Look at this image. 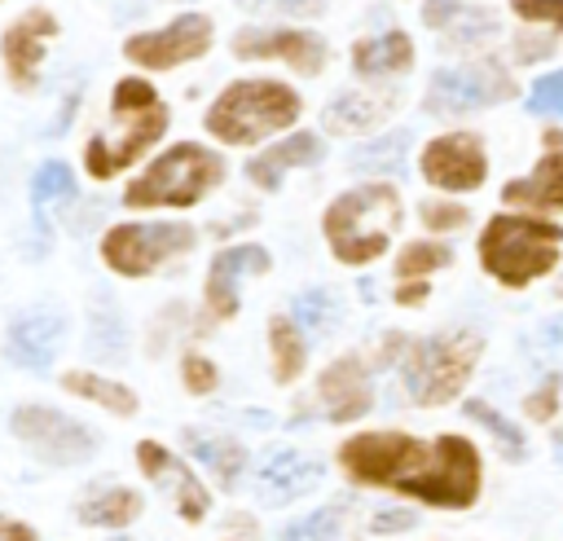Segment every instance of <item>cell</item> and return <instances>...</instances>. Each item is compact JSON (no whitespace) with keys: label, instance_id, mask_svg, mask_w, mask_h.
Returning <instances> with one entry per match:
<instances>
[{"label":"cell","instance_id":"obj_6","mask_svg":"<svg viewBox=\"0 0 563 541\" xmlns=\"http://www.w3.org/2000/svg\"><path fill=\"white\" fill-rule=\"evenodd\" d=\"M479 361V334L475 330H453V334H435L409 347L405 361V383L409 396L418 405H444L462 391V383L471 378Z\"/></svg>","mask_w":563,"mask_h":541},{"label":"cell","instance_id":"obj_17","mask_svg":"<svg viewBox=\"0 0 563 541\" xmlns=\"http://www.w3.org/2000/svg\"><path fill=\"white\" fill-rule=\"evenodd\" d=\"M53 31H57V22H53L48 13H26L22 22H13V26L4 31L0 53H4L9 79H13L18 88H31V84H35L40 57H44V40H48Z\"/></svg>","mask_w":563,"mask_h":541},{"label":"cell","instance_id":"obj_43","mask_svg":"<svg viewBox=\"0 0 563 541\" xmlns=\"http://www.w3.org/2000/svg\"><path fill=\"white\" fill-rule=\"evenodd\" d=\"M396 299H400V303H418V299H427V281H409V286H400Z\"/></svg>","mask_w":563,"mask_h":541},{"label":"cell","instance_id":"obj_13","mask_svg":"<svg viewBox=\"0 0 563 541\" xmlns=\"http://www.w3.org/2000/svg\"><path fill=\"white\" fill-rule=\"evenodd\" d=\"M136 462H141V471H145L163 493L176 497V506H180L185 519H202V515H207V488H202V484L194 479V471H189L185 462H176L163 444L141 440V444H136Z\"/></svg>","mask_w":563,"mask_h":541},{"label":"cell","instance_id":"obj_27","mask_svg":"<svg viewBox=\"0 0 563 541\" xmlns=\"http://www.w3.org/2000/svg\"><path fill=\"white\" fill-rule=\"evenodd\" d=\"M141 515V497L132 488H110V493H97L79 506V519L84 523H106V528H123Z\"/></svg>","mask_w":563,"mask_h":541},{"label":"cell","instance_id":"obj_36","mask_svg":"<svg viewBox=\"0 0 563 541\" xmlns=\"http://www.w3.org/2000/svg\"><path fill=\"white\" fill-rule=\"evenodd\" d=\"M251 13H286V18H308L321 13V0H238Z\"/></svg>","mask_w":563,"mask_h":541},{"label":"cell","instance_id":"obj_22","mask_svg":"<svg viewBox=\"0 0 563 541\" xmlns=\"http://www.w3.org/2000/svg\"><path fill=\"white\" fill-rule=\"evenodd\" d=\"M317 158H321V141H317L312 132H295V136H286L282 145H273L268 154L251 158V163H246V176H251L255 185H264V189H277V185H282V167L317 163Z\"/></svg>","mask_w":563,"mask_h":541},{"label":"cell","instance_id":"obj_40","mask_svg":"<svg viewBox=\"0 0 563 541\" xmlns=\"http://www.w3.org/2000/svg\"><path fill=\"white\" fill-rule=\"evenodd\" d=\"M554 400H559V378H545L541 391L528 400V413L541 418V422H550V418H554Z\"/></svg>","mask_w":563,"mask_h":541},{"label":"cell","instance_id":"obj_33","mask_svg":"<svg viewBox=\"0 0 563 541\" xmlns=\"http://www.w3.org/2000/svg\"><path fill=\"white\" fill-rule=\"evenodd\" d=\"M66 198V194H75V180H70V167L66 163H44L40 172H35V180H31V198H35V211H44V202L48 198Z\"/></svg>","mask_w":563,"mask_h":541},{"label":"cell","instance_id":"obj_12","mask_svg":"<svg viewBox=\"0 0 563 541\" xmlns=\"http://www.w3.org/2000/svg\"><path fill=\"white\" fill-rule=\"evenodd\" d=\"M422 176L440 189H475L484 180V150L471 132H449L422 150Z\"/></svg>","mask_w":563,"mask_h":541},{"label":"cell","instance_id":"obj_18","mask_svg":"<svg viewBox=\"0 0 563 541\" xmlns=\"http://www.w3.org/2000/svg\"><path fill=\"white\" fill-rule=\"evenodd\" d=\"M268 268V251L264 246H233L224 255L211 260V273H207V308L211 317H233L238 312V277L242 273H264Z\"/></svg>","mask_w":563,"mask_h":541},{"label":"cell","instance_id":"obj_2","mask_svg":"<svg viewBox=\"0 0 563 541\" xmlns=\"http://www.w3.org/2000/svg\"><path fill=\"white\" fill-rule=\"evenodd\" d=\"M167 128V110L154 97L145 79H119L114 84V106H110V128L88 141L84 158L92 176H114L123 163H132L141 150H150Z\"/></svg>","mask_w":563,"mask_h":541},{"label":"cell","instance_id":"obj_25","mask_svg":"<svg viewBox=\"0 0 563 541\" xmlns=\"http://www.w3.org/2000/svg\"><path fill=\"white\" fill-rule=\"evenodd\" d=\"M185 440H189L194 457H198L202 466H211V475H216L220 484H238V475H242V466H246L242 444L220 440V435H202V431H185Z\"/></svg>","mask_w":563,"mask_h":541},{"label":"cell","instance_id":"obj_29","mask_svg":"<svg viewBox=\"0 0 563 541\" xmlns=\"http://www.w3.org/2000/svg\"><path fill=\"white\" fill-rule=\"evenodd\" d=\"M62 387L75 391V396H88V400H97V405H106V409H114V413H132V409H136V396H132L128 387L101 378V374H66Z\"/></svg>","mask_w":563,"mask_h":541},{"label":"cell","instance_id":"obj_10","mask_svg":"<svg viewBox=\"0 0 563 541\" xmlns=\"http://www.w3.org/2000/svg\"><path fill=\"white\" fill-rule=\"evenodd\" d=\"M506 75L493 66V62H466V66H444L431 75V88H427V110L435 114H466V110H479L497 97H506Z\"/></svg>","mask_w":563,"mask_h":541},{"label":"cell","instance_id":"obj_21","mask_svg":"<svg viewBox=\"0 0 563 541\" xmlns=\"http://www.w3.org/2000/svg\"><path fill=\"white\" fill-rule=\"evenodd\" d=\"M506 202H528V207H563V158H559V136L550 132V154L537 163L528 180H510L501 189Z\"/></svg>","mask_w":563,"mask_h":541},{"label":"cell","instance_id":"obj_16","mask_svg":"<svg viewBox=\"0 0 563 541\" xmlns=\"http://www.w3.org/2000/svg\"><path fill=\"white\" fill-rule=\"evenodd\" d=\"M317 396H321V405H325V413H330L334 422L361 418V413L369 409V400H374V396H369V374H365V365H361L356 356L334 361V365L321 374Z\"/></svg>","mask_w":563,"mask_h":541},{"label":"cell","instance_id":"obj_7","mask_svg":"<svg viewBox=\"0 0 563 541\" xmlns=\"http://www.w3.org/2000/svg\"><path fill=\"white\" fill-rule=\"evenodd\" d=\"M224 176L220 158L202 145H176L167 150L145 176H136L123 194L128 207H189L198 202L216 180Z\"/></svg>","mask_w":563,"mask_h":541},{"label":"cell","instance_id":"obj_5","mask_svg":"<svg viewBox=\"0 0 563 541\" xmlns=\"http://www.w3.org/2000/svg\"><path fill=\"white\" fill-rule=\"evenodd\" d=\"M295 114H299V97L286 84L246 79V84H233L220 92V101L207 110V128L224 145H255L260 136L290 128Z\"/></svg>","mask_w":563,"mask_h":541},{"label":"cell","instance_id":"obj_20","mask_svg":"<svg viewBox=\"0 0 563 541\" xmlns=\"http://www.w3.org/2000/svg\"><path fill=\"white\" fill-rule=\"evenodd\" d=\"M391 110H396V92H339L321 110V123L330 132H365L378 119H387Z\"/></svg>","mask_w":563,"mask_h":541},{"label":"cell","instance_id":"obj_44","mask_svg":"<svg viewBox=\"0 0 563 541\" xmlns=\"http://www.w3.org/2000/svg\"><path fill=\"white\" fill-rule=\"evenodd\" d=\"M119 541H123V537H119Z\"/></svg>","mask_w":563,"mask_h":541},{"label":"cell","instance_id":"obj_15","mask_svg":"<svg viewBox=\"0 0 563 541\" xmlns=\"http://www.w3.org/2000/svg\"><path fill=\"white\" fill-rule=\"evenodd\" d=\"M62 334H66V321L62 312L53 308H35V312H22L13 325H9V356L26 369H44L57 347H62Z\"/></svg>","mask_w":563,"mask_h":541},{"label":"cell","instance_id":"obj_34","mask_svg":"<svg viewBox=\"0 0 563 541\" xmlns=\"http://www.w3.org/2000/svg\"><path fill=\"white\" fill-rule=\"evenodd\" d=\"M466 413H471V418H479V422H484V427H488V431L501 440L506 457H523V435H519V431H515V427H510V422H506L497 409H488L484 400H471V405H466Z\"/></svg>","mask_w":563,"mask_h":541},{"label":"cell","instance_id":"obj_39","mask_svg":"<svg viewBox=\"0 0 563 541\" xmlns=\"http://www.w3.org/2000/svg\"><path fill=\"white\" fill-rule=\"evenodd\" d=\"M422 220L431 229H457V224H466V207H440V202H431V207H422Z\"/></svg>","mask_w":563,"mask_h":541},{"label":"cell","instance_id":"obj_30","mask_svg":"<svg viewBox=\"0 0 563 541\" xmlns=\"http://www.w3.org/2000/svg\"><path fill=\"white\" fill-rule=\"evenodd\" d=\"M295 321H299L303 330H312V334H325V330L339 321L334 295H330V290H303V295L295 299Z\"/></svg>","mask_w":563,"mask_h":541},{"label":"cell","instance_id":"obj_24","mask_svg":"<svg viewBox=\"0 0 563 541\" xmlns=\"http://www.w3.org/2000/svg\"><path fill=\"white\" fill-rule=\"evenodd\" d=\"M422 18L435 31H453V40H479L493 31V13L475 9V4H457V0H431Z\"/></svg>","mask_w":563,"mask_h":541},{"label":"cell","instance_id":"obj_26","mask_svg":"<svg viewBox=\"0 0 563 541\" xmlns=\"http://www.w3.org/2000/svg\"><path fill=\"white\" fill-rule=\"evenodd\" d=\"M268 343H273V378H277V383L299 378V369H303V339H299V325H295L290 317H273V321H268Z\"/></svg>","mask_w":563,"mask_h":541},{"label":"cell","instance_id":"obj_23","mask_svg":"<svg viewBox=\"0 0 563 541\" xmlns=\"http://www.w3.org/2000/svg\"><path fill=\"white\" fill-rule=\"evenodd\" d=\"M409 62H413V44H409V35H400V31L361 40V44L352 48V66H356L361 75H369V79H378V75H400Z\"/></svg>","mask_w":563,"mask_h":541},{"label":"cell","instance_id":"obj_4","mask_svg":"<svg viewBox=\"0 0 563 541\" xmlns=\"http://www.w3.org/2000/svg\"><path fill=\"white\" fill-rule=\"evenodd\" d=\"M559 238H563L559 224H545L532 216H497L479 238V260L497 281L528 286L532 277L559 264Z\"/></svg>","mask_w":563,"mask_h":541},{"label":"cell","instance_id":"obj_28","mask_svg":"<svg viewBox=\"0 0 563 541\" xmlns=\"http://www.w3.org/2000/svg\"><path fill=\"white\" fill-rule=\"evenodd\" d=\"M405 150H409V132H405V128H396L391 136H378V141L361 145L347 163H352V172H400Z\"/></svg>","mask_w":563,"mask_h":541},{"label":"cell","instance_id":"obj_9","mask_svg":"<svg viewBox=\"0 0 563 541\" xmlns=\"http://www.w3.org/2000/svg\"><path fill=\"white\" fill-rule=\"evenodd\" d=\"M13 431L44 457V462H57V466H70V462H88L92 457V431L79 427L75 418L48 409V405H22L13 413Z\"/></svg>","mask_w":563,"mask_h":541},{"label":"cell","instance_id":"obj_11","mask_svg":"<svg viewBox=\"0 0 563 541\" xmlns=\"http://www.w3.org/2000/svg\"><path fill=\"white\" fill-rule=\"evenodd\" d=\"M207 44H211V18L185 13V18L167 22L163 31H141V35H132V40L123 44V53H128L132 62L150 66V70H167V66H176V62L202 57Z\"/></svg>","mask_w":563,"mask_h":541},{"label":"cell","instance_id":"obj_8","mask_svg":"<svg viewBox=\"0 0 563 541\" xmlns=\"http://www.w3.org/2000/svg\"><path fill=\"white\" fill-rule=\"evenodd\" d=\"M189 246H194L189 224H119L106 233L101 255L114 273L141 277V273H154V264H163L167 255H180Z\"/></svg>","mask_w":563,"mask_h":541},{"label":"cell","instance_id":"obj_32","mask_svg":"<svg viewBox=\"0 0 563 541\" xmlns=\"http://www.w3.org/2000/svg\"><path fill=\"white\" fill-rule=\"evenodd\" d=\"M444 264H449V246H444V242H413V246L400 251L396 273H400V277H422V273L444 268Z\"/></svg>","mask_w":563,"mask_h":541},{"label":"cell","instance_id":"obj_35","mask_svg":"<svg viewBox=\"0 0 563 541\" xmlns=\"http://www.w3.org/2000/svg\"><path fill=\"white\" fill-rule=\"evenodd\" d=\"M528 110H532V114H559V110H563V75L537 79V88H532V97H528Z\"/></svg>","mask_w":563,"mask_h":541},{"label":"cell","instance_id":"obj_1","mask_svg":"<svg viewBox=\"0 0 563 541\" xmlns=\"http://www.w3.org/2000/svg\"><path fill=\"white\" fill-rule=\"evenodd\" d=\"M339 462L361 484H387L431 506H471L479 493V457L462 435L422 444L400 431H365L339 449Z\"/></svg>","mask_w":563,"mask_h":541},{"label":"cell","instance_id":"obj_41","mask_svg":"<svg viewBox=\"0 0 563 541\" xmlns=\"http://www.w3.org/2000/svg\"><path fill=\"white\" fill-rule=\"evenodd\" d=\"M396 528H413L409 510H378L374 515V532H396Z\"/></svg>","mask_w":563,"mask_h":541},{"label":"cell","instance_id":"obj_38","mask_svg":"<svg viewBox=\"0 0 563 541\" xmlns=\"http://www.w3.org/2000/svg\"><path fill=\"white\" fill-rule=\"evenodd\" d=\"M510 4H515V13L528 18V22L559 26V9H563V0H510Z\"/></svg>","mask_w":563,"mask_h":541},{"label":"cell","instance_id":"obj_37","mask_svg":"<svg viewBox=\"0 0 563 541\" xmlns=\"http://www.w3.org/2000/svg\"><path fill=\"white\" fill-rule=\"evenodd\" d=\"M185 387L189 391H211L216 387V365L207 361V356H185Z\"/></svg>","mask_w":563,"mask_h":541},{"label":"cell","instance_id":"obj_3","mask_svg":"<svg viewBox=\"0 0 563 541\" xmlns=\"http://www.w3.org/2000/svg\"><path fill=\"white\" fill-rule=\"evenodd\" d=\"M396 224H400V194L391 185H361L325 211V238L343 264L378 260Z\"/></svg>","mask_w":563,"mask_h":541},{"label":"cell","instance_id":"obj_31","mask_svg":"<svg viewBox=\"0 0 563 541\" xmlns=\"http://www.w3.org/2000/svg\"><path fill=\"white\" fill-rule=\"evenodd\" d=\"M339 528H343V506H321L317 515L290 523V528L282 532V541H334Z\"/></svg>","mask_w":563,"mask_h":541},{"label":"cell","instance_id":"obj_42","mask_svg":"<svg viewBox=\"0 0 563 541\" xmlns=\"http://www.w3.org/2000/svg\"><path fill=\"white\" fill-rule=\"evenodd\" d=\"M0 541H35V532L26 523H13V519H0Z\"/></svg>","mask_w":563,"mask_h":541},{"label":"cell","instance_id":"obj_19","mask_svg":"<svg viewBox=\"0 0 563 541\" xmlns=\"http://www.w3.org/2000/svg\"><path fill=\"white\" fill-rule=\"evenodd\" d=\"M317 479H321V462H312V457L299 453V449H277V453H268L264 466H260V493H264V501L303 497Z\"/></svg>","mask_w":563,"mask_h":541},{"label":"cell","instance_id":"obj_14","mask_svg":"<svg viewBox=\"0 0 563 541\" xmlns=\"http://www.w3.org/2000/svg\"><path fill=\"white\" fill-rule=\"evenodd\" d=\"M233 48L238 57H282L303 75H317L325 62V44L308 31H242Z\"/></svg>","mask_w":563,"mask_h":541}]
</instances>
